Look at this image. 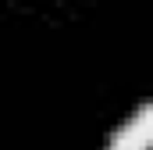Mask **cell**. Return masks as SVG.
<instances>
[{"label":"cell","mask_w":153,"mask_h":150,"mask_svg":"<svg viewBox=\"0 0 153 150\" xmlns=\"http://www.w3.org/2000/svg\"><path fill=\"white\" fill-rule=\"evenodd\" d=\"M150 143H153V104L143 100L135 114L111 132L107 150H150Z\"/></svg>","instance_id":"obj_1"}]
</instances>
